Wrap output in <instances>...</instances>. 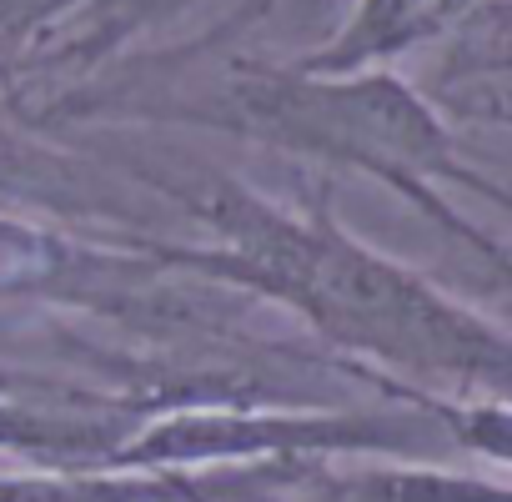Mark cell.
<instances>
[{
	"label": "cell",
	"mask_w": 512,
	"mask_h": 502,
	"mask_svg": "<svg viewBox=\"0 0 512 502\" xmlns=\"http://www.w3.org/2000/svg\"><path fill=\"white\" fill-rule=\"evenodd\" d=\"M186 206H196V216L211 226V241L151 246L166 272L282 302L307 317L322 342L377 357L382 367L452 377L457 387H502L507 332L457 307L402 262L347 236L327 201L312 211H287L246 191L236 176L211 171L196 196L186 191Z\"/></svg>",
	"instance_id": "cell-1"
},
{
	"label": "cell",
	"mask_w": 512,
	"mask_h": 502,
	"mask_svg": "<svg viewBox=\"0 0 512 502\" xmlns=\"http://www.w3.org/2000/svg\"><path fill=\"white\" fill-rule=\"evenodd\" d=\"M221 126H236L246 136H262L272 146H292L352 171H367L387 186H397L412 206H422L437 226H447L452 236L472 241L477 251H487L492 262H502V251L492 241H482L477 231H467L452 206L437 196V181H472L477 171H467L452 156V141L442 131V121L432 116V106L392 71L382 66H362V71H342V76H322V71H256V76H236L226 86V101L216 116Z\"/></svg>",
	"instance_id": "cell-2"
},
{
	"label": "cell",
	"mask_w": 512,
	"mask_h": 502,
	"mask_svg": "<svg viewBox=\"0 0 512 502\" xmlns=\"http://www.w3.org/2000/svg\"><path fill=\"white\" fill-rule=\"evenodd\" d=\"M442 402L427 397L417 417L407 412H277V407H181L146 422L136 437H121L101 462L106 467H241V462H297V457H432L447 447Z\"/></svg>",
	"instance_id": "cell-3"
},
{
	"label": "cell",
	"mask_w": 512,
	"mask_h": 502,
	"mask_svg": "<svg viewBox=\"0 0 512 502\" xmlns=\"http://www.w3.org/2000/svg\"><path fill=\"white\" fill-rule=\"evenodd\" d=\"M322 457L297 462H241L221 477L166 472V467H106V462H46L41 472L0 477V502H216L221 492H262L302 482Z\"/></svg>",
	"instance_id": "cell-4"
},
{
	"label": "cell",
	"mask_w": 512,
	"mask_h": 502,
	"mask_svg": "<svg viewBox=\"0 0 512 502\" xmlns=\"http://www.w3.org/2000/svg\"><path fill=\"white\" fill-rule=\"evenodd\" d=\"M0 201H21L36 211H56V216H131V206L116 191H101V176L86 171L81 161L26 141L16 126L0 121Z\"/></svg>",
	"instance_id": "cell-5"
},
{
	"label": "cell",
	"mask_w": 512,
	"mask_h": 502,
	"mask_svg": "<svg viewBox=\"0 0 512 502\" xmlns=\"http://www.w3.org/2000/svg\"><path fill=\"white\" fill-rule=\"evenodd\" d=\"M432 21H427V0H357L352 21L312 56H302V71H322V76H342V71H362V66H382L392 56H402L407 46L427 41Z\"/></svg>",
	"instance_id": "cell-6"
},
{
	"label": "cell",
	"mask_w": 512,
	"mask_h": 502,
	"mask_svg": "<svg viewBox=\"0 0 512 502\" xmlns=\"http://www.w3.org/2000/svg\"><path fill=\"white\" fill-rule=\"evenodd\" d=\"M116 417H81L0 397V452H31L41 462H101L126 432Z\"/></svg>",
	"instance_id": "cell-7"
},
{
	"label": "cell",
	"mask_w": 512,
	"mask_h": 502,
	"mask_svg": "<svg viewBox=\"0 0 512 502\" xmlns=\"http://www.w3.org/2000/svg\"><path fill=\"white\" fill-rule=\"evenodd\" d=\"M347 502H512L507 482L497 477H472V472H447V467H352L332 472Z\"/></svg>",
	"instance_id": "cell-8"
},
{
	"label": "cell",
	"mask_w": 512,
	"mask_h": 502,
	"mask_svg": "<svg viewBox=\"0 0 512 502\" xmlns=\"http://www.w3.org/2000/svg\"><path fill=\"white\" fill-rule=\"evenodd\" d=\"M81 0H0V61H11L21 46H31L46 26L71 16Z\"/></svg>",
	"instance_id": "cell-9"
},
{
	"label": "cell",
	"mask_w": 512,
	"mask_h": 502,
	"mask_svg": "<svg viewBox=\"0 0 512 502\" xmlns=\"http://www.w3.org/2000/svg\"><path fill=\"white\" fill-rule=\"evenodd\" d=\"M487 6V0H427V21H432V36L452 21H472L477 11Z\"/></svg>",
	"instance_id": "cell-10"
},
{
	"label": "cell",
	"mask_w": 512,
	"mask_h": 502,
	"mask_svg": "<svg viewBox=\"0 0 512 502\" xmlns=\"http://www.w3.org/2000/svg\"><path fill=\"white\" fill-rule=\"evenodd\" d=\"M302 487H307V497H302V502H347V497H342V487L332 482V467H327V462H317V467H312V477H307Z\"/></svg>",
	"instance_id": "cell-11"
}]
</instances>
